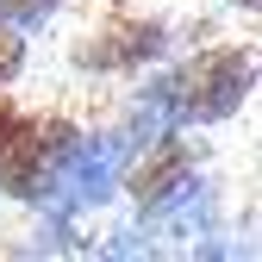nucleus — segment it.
I'll use <instances>...</instances> for the list:
<instances>
[{"label":"nucleus","mask_w":262,"mask_h":262,"mask_svg":"<svg viewBox=\"0 0 262 262\" xmlns=\"http://www.w3.org/2000/svg\"><path fill=\"white\" fill-rule=\"evenodd\" d=\"M38 162H44V131L19 119L13 100H0V175H7L13 193H25V181L38 175Z\"/></svg>","instance_id":"obj_1"}]
</instances>
